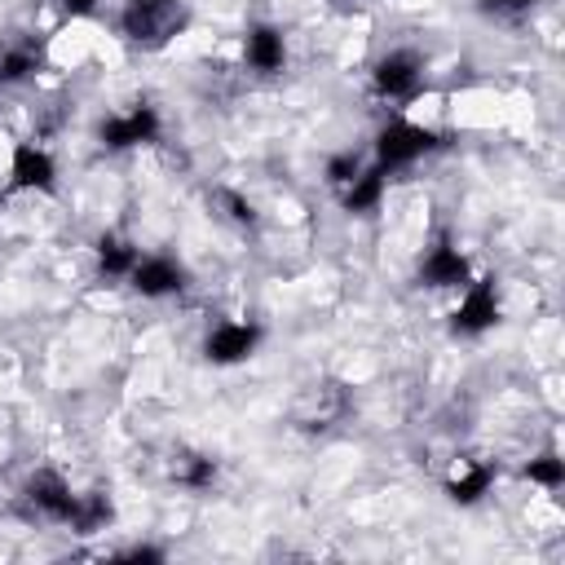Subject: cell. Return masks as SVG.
I'll return each mask as SVG.
<instances>
[{
  "label": "cell",
  "instance_id": "6da1fadb",
  "mask_svg": "<svg viewBox=\"0 0 565 565\" xmlns=\"http://www.w3.org/2000/svg\"><path fill=\"white\" fill-rule=\"evenodd\" d=\"M186 23H190V14L181 0H124V14H120L124 40H133L141 49H164Z\"/></svg>",
  "mask_w": 565,
  "mask_h": 565
},
{
  "label": "cell",
  "instance_id": "7a4b0ae2",
  "mask_svg": "<svg viewBox=\"0 0 565 565\" xmlns=\"http://www.w3.org/2000/svg\"><path fill=\"white\" fill-rule=\"evenodd\" d=\"M434 147H438V133L398 120V124H385V128H380V137H376V160H380V168H402V164H415L419 155H429Z\"/></svg>",
  "mask_w": 565,
  "mask_h": 565
},
{
  "label": "cell",
  "instance_id": "3957f363",
  "mask_svg": "<svg viewBox=\"0 0 565 565\" xmlns=\"http://www.w3.org/2000/svg\"><path fill=\"white\" fill-rule=\"evenodd\" d=\"M372 80H376V93L380 98H393V102H406L419 93V80H424V58L415 49H393L376 62L372 71Z\"/></svg>",
  "mask_w": 565,
  "mask_h": 565
},
{
  "label": "cell",
  "instance_id": "277c9868",
  "mask_svg": "<svg viewBox=\"0 0 565 565\" xmlns=\"http://www.w3.org/2000/svg\"><path fill=\"white\" fill-rule=\"evenodd\" d=\"M98 137H102V147H106V151L147 147V141H155V137H160V115H155V106H133L128 115L102 120Z\"/></svg>",
  "mask_w": 565,
  "mask_h": 565
},
{
  "label": "cell",
  "instance_id": "5b68a950",
  "mask_svg": "<svg viewBox=\"0 0 565 565\" xmlns=\"http://www.w3.org/2000/svg\"><path fill=\"white\" fill-rule=\"evenodd\" d=\"M500 323V297H494V278H477L468 282V292L455 310V336H481L486 327Z\"/></svg>",
  "mask_w": 565,
  "mask_h": 565
},
{
  "label": "cell",
  "instance_id": "8992f818",
  "mask_svg": "<svg viewBox=\"0 0 565 565\" xmlns=\"http://www.w3.org/2000/svg\"><path fill=\"white\" fill-rule=\"evenodd\" d=\"M27 500H32L49 522H66V526H71V517H76V508H80V494H71V486H66L53 468L32 473V481H27Z\"/></svg>",
  "mask_w": 565,
  "mask_h": 565
},
{
  "label": "cell",
  "instance_id": "52a82bcc",
  "mask_svg": "<svg viewBox=\"0 0 565 565\" xmlns=\"http://www.w3.org/2000/svg\"><path fill=\"white\" fill-rule=\"evenodd\" d=\"M256 344H261V327H256V323H222L217 331L208 336L203 353H208V363L230 367V363L252 359V349H256Z\"/></svg>",
  "mask_w": 565,
  "mask_h": 565
},
{
  "label": "cell",
  "instance_id": "ba28073f",
  "mask_svg": "<svg viewBox=\"0 0 565 565\" xmlns=\"http://www.w3.org/2000/svg\"><path fill=\"white\" fill-rule=\"evenodd\" d=\"M128 278H133V288H137L141 297H151V301L173 297V292L186 288V269H181L173 256H147V261H137Z\"/></svg>",
  "mask_w": 565,
  "mask_h": 565
},
{
  "label": "cell",
  "instance_id": "9c48e42d",
  "mask_svg": "<svg viewBox=\"0 0 565 565\" xmlns=\"http://www.w3.org/2000/svg\"><path fill=\"white\" fill-rule=\"evenodd\" d=\"M58 186V168L49 160V151L32 147V141H23V147H14V168H10V190H53Z\"/></svg>",
  "mask_w": 565,
  "mask_h": 565
},
{
  "label": "cell",
  "instance_id": "30bf717a",
  "mask_svg": "<svg viewBox=\"0 0 565 565\" xmlns=\"http://www.w3.org/2000/svg\"><path fill=\"white\" fill-rule=\"evenodd\" d=\"M419 278L429 282V288H468V261L451 243H442V248H434L429 256H424Z\"/></svg>",
  "mask_w": 565,
  "mask_h": 565
},
{
  "label": "cell",
  "instance_id": "8fae6325",
  "mask_svg": "<svg viewBox=\"0 0 565 565\" xmlns=\"http://www.w3.org/2000/svg\"><path fill=\"white\" fill-rule=\"evenodd\" d=\"M243 53H248V66L265 71V76L269 71H282V62H288V49H282V36L274 27H252Z\"/></svg>",
  "mask_w": 565,
  "mask_h": 565
},
{
  "label": "cell",
  "instance_id": "7c38bea8",
  "mask_svg": "<svg viewBox=\"0 0 565 565\" xmlns=\"http://www.w3.org/2000/svg\"><path fill=\"white\" fill-rule=\"evenodd\" d=\"M385 181H389V168H380V164L359 173L349 181V190H344V208L349 212H372L380 203V194H385Z\"/></svg>",
  "mask_w": 565,
  "mask_h": 565
},
{
  "label": "cell",
  "instance_id": "4fadbf2b",
  "mask_svg": "<svg viewBox=\"0 0 565 565\" xmlns=\"http://www.w3.org/2000/svg\"><path fill=\"white\" fill-rule=\"evenodd\" d=\"M490 481H494V473H490L486 464H468L464 473H455V477L447 481V494H451L455 504H477Z\"/></svg>",
  "mask_w": 565,
  "mask_h": 565
},
{
  "label": "cell",
  "instance_id": "5bb4252c",
  "mask_svg": "<svg viewBox=\"0 0 565 565\" xmlns=\"http://www.w3.org/2000/svg\"><path fill=\"white\" fill-rule=\"evenodd\" d=\"M137 261H141V256H137L133 243H120L115 235H102V239H98V265H102V274L124 278V274H133Z\"/></svg>",
  "mask_w": 565,
  "mask_h": 565
},
{
  "label": "cell",
  "instance_id": "9a60e30c",
  "mask_svg": "<svg viewBox=\"0 0 565 565\" xmlns=\"http://www.w3.org/2000/svg\"><path fill=\"white\" fill-rule=\"evenodd\" d=\"M36 71H40V49H32V45L0 53V85H18V80L36 76Z\"/></svg>",
  "mask_w": 565,
  "mask_h": 565
},
{
  "label": "cell",
  "instance_id": "2e32d148",
  "mask_svg": "<svg viewBox=\"0 0 565 565\" xmlns=\"http://www.w3.org/2000/svg\"><path fill=\"white\" fill-rule=\"evenodd\" d=\"M111 522V504H106V494H89V500H80L76 517H71V526H76L80 535H93L98 526Z\"/></svg>",
  "mask_w": 565,
  "mask_h": 565
},
{
  "label": "cell",
  "instance_id": "e0dca14e",
  "mask_svg": "<svg viewBox=\"0 0 565 565\" xmlns=\"http://www.w3.org/2000/svg\"><path fill=\"white\" fill-rule=\"evenodd\" d=\"M212 477H217V464H212V460H203V455H186V464L177 468V481L181 486H212Z\"/></svg>",
  "mask_w": 565,
  "mask_h": 565
},
{
  "label": "cell",
  "instance_id": "ac0fdd59",
  "mask_svg": "<svg viewBox=\"0 0 565 565\" xmlns=\"http://www.w3.org/2000/svg\"><path fill=\"white\" fill-rule=\"evenodd\" d=\"M359 173H363V160L353 155V151H340V155L327 160V181H331V186H349Z\"/></svg>",
  "mask_w": 565,
  "mask_h": 565
},
{
  "label": "cell",
  "instance_id": "d6986e66",
  "mask_svg": "<svg viewBox=\"0 0 565 565\" xmlns=\"http://www.w3.org/2000/svg\"><path fill=\"white\" fill-rule=\"evenodd\" d=\"M526 477L530 481H539V486H561L565 481V464L556 460V455H539V460H530V468H526Z\"/></svg>",
  "mask_w": 565,
  "mask_h": 565
},
{
  "label": "cell",
  "instance_id": "ffe728a7",
  "mask_svg": "<svg viewBox=\"0 0 565 565\" xmlns=\"http://www.w3.org/2000/svg\"><path fill=\"white\" fill-rule=\"evenodd\" d=\"M486 18H513V14H530L535 0H481L477 5Z\"/></svg>",
  "mask_w": 565,
  "mask_h": 565
},
{
  "label": "cell",
  "instance_id": "44dd1931",
  "mask_svg": "<svg viewBox=\"0 0 565 565\" xmlns=\"http://www.w3.org/2000/svg\"><path fill=\"white\" fill-rule=\"evenodd\" d=\"M222 203L230 208V217H235L239 226H252V222H256V212H252V203H248L243 194H235V190H222Z\"/></svg>",
  "mask_w": 565,
  "mask_h": 565
},
{
  "label": "cell",
  "instance_id": "7402d4cb",
  "mask_svg": "<svg viewBox=\"0 0 565 565\" xmlns=\"http://www.w3.org/2000/svg\"><path fill=\"white\" fill-rule=\"evenodd\" d=\"M120 561H164V552H160V548H151V543H137V548L120 552Z\"/></svg>",
  "mask_w": 565,
  "mask_h": 565
},
{
  "label": "cell",
  "instance_id": "603a6c76",
  "mask_svg": "<svg viewBox=\"0 0 565 565\" xmlns=\"http://www.w3.org/2000/svg\"><path fill=\"white\" fill-rule=\"evenodd\" d=\"M62 5H66V14H93V5H98V0H62Z\"/></svg>",
  "mask_w": 565,
  "mask_h": 565
}]
</instances>
